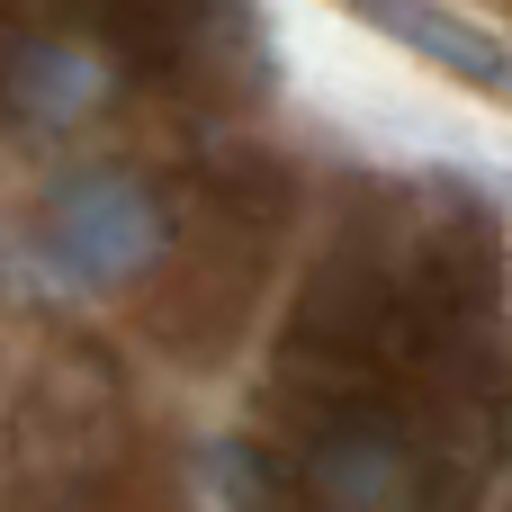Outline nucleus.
<instances>
[{"instance_id": "2", "label": "nucleus", "mask_w": 512, "mask_h": 512, "mask_svg": "<svg viewBox=\"0 0 512 512\" xmlns=\"http://www.w3.org/2000/svg\"><path fill=\"white\" fill-rule=\"evenodd\" d=\"M18 99L45 117H81L99 99V63L81 45H36V54H18Z\"/></svg>"}, {"instance_id": "1", "label": "nucleus", "mask_w": 512, "mask_h": 512, "mask_svg": "<svg viewBox=\"0 0 512 512\" xmlns=\"http://www.w3.org/2000/svg\"><path fill=\"white\" fill-rule=\"evenodd\" d=\"M360 18H378L396 45H414L432 72H450V81H468V90H495L512 108V45L495 36H477L468 18H450V9H432V0H351Z\"/></svg>"}]
</instances>
